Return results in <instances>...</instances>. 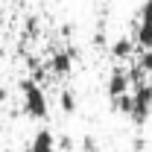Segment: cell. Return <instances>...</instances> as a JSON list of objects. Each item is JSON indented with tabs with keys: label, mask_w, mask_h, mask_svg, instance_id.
Segmentation results:
<instances>
[{
	"label": "cell",
	"mask_w": 152,
	"mask_h": 152,
	"mask_svg": "<svg viewBox=\"0 0 152 152\" xmlns=\"http://www.w3.org/2000/svg\"><path fill=\"white\" fill-rule=\"evenodd\" d=\"M20 94H23V114L29 120H47L50 105H47V94H44L41 82H35L32 76H26L20 82Z\"/></svg>",
	"instance_id": "cell-1"
},
{
	"label": "cell",
	"mask_w": 152,
	"mask_h": 152,
	"mask_svg": "<svg viewBox=\"0 0 152 152\" xmlns=\"http://www.w3.org/2000/svg\"><path fill=\"white\" fill-rule=\"evenodd\" d=\"M149 114H152V82H140V85L132 88V111H129V120L134 126H143Z\"/></svg>",
	"instance_id": "cell-2"
},
{
	"label": "cell",
	"mask_w": 152,
	"mask_h": 152,
	"mask_svg": "<svg viewBox=\"0 0 152 152\" xmlns=\"http://www.w3.org/2000/svg\"><path fill=\"white\" fill-rule=\"evenodd\" d=\"M73 58H76V50H73V47H61V50H53L47 70L56 76V79H64V76H70V70H73Z\"/></svg>",
	"instance_id": "cell-3"
},
{
	"label": "cell",
	"mask_w": 152,
	"mask_h": 152,
	"mask_svg": "<svg viewBox=\"0 0 152 152\" xmlns=\"http://www.w3.org/2000/svg\"><path fill=\"white\" fill-rule=\"evenodd\" d=\"M132 85H129V76H126V67H114L111 73H108V82H105V91H108V99L114 96L126 94Z\"/></svg>",
	"instance_id": "cell-4"
},
{
	"label": "cell",
	"mask_w": 152,
	"mask_h": 152,
	"mask_svg": "<svg viewBox=\"0 0 152 152\" xmlns=\"http://www.w3.org/2000/svg\"><path fill=\"white\" fill-rule=\"evenodd\" d=\"M26 152H58V146H56V134L50 132V129H38L35 137L29 140Z\"/></svg>",
	"instance_id": "cell-5"
},
{
	"label": "cell",
	"mask_w": 152,
	"mask_h": 152,
	"mask_svg": "<svg viewBox=\"0 0 152 152\" xmlns=\"http://www.w3.org/2000/svg\"><path fill=\"white\" fill-rule=\"evenodd\" d=\"M134 53V41L132 38H117L111 47H108V56L114 58V61H126V58H132Z\"/></svg>",
	"instance_id": "cell-6"
},
{
	"label": "cell",
	"mask_w": 152,
	"mask_h": 152,
	"mask_svg": "<svg viewBox=\"0 0 152 152\" xmlns=\"http://www.w3.org/2000/svg\"><path fill=\"white\" fill-rule=\"evenodd\" d=\"M134 47L143 50V47H152V20H140L134 26Z\"/></svg>",
	"instance_id": "cell-7"
},
{
	"label": "cell",
	"mask_w": 152,
	"mask_h": 152,
	"mask_svg": "<svg viewBox=\"0 0 152 152\" xmlns=\"http://www.w3.org/2000/svg\"><path fill=\"white\" fill-rule=\"evenodd\" d=\"M58 105H61L64 114H76V94L70 91V88H64V91L58 94Z\"/></svg>",
	"instance_id": "cell-8"
},
{
	"label": "cell",
	"mask_w": 152,
	"mask_h": 152,
	"mask_svg": "<svg viewBox=\"0 0 152 152\" xmlns=\"http://www.w3.org/2000/svg\"><path fill=\"white\" fill-rule=\"evenodd\" d=\"M134 64H137L146 76H152V47H143V50L137 53V61H134Z\"/></svg>",
	"instance_id": "cell-9"
},
{
	"label": "cell",
	"mask_w": 152,
	"mask_h": 152,
	"mask_svg": "<svg viewBox=\"0 0 152 152\" xmlns=\"http://www.w3.org/2000/svg\"><path fill=\"white\" fill-rule=\"evenodd\" d=\"M79 146H82V152H99V143H96V137H94V134H85Z\"/></svg>",
	"instance_id": "cell-10"
},
{
	"label": "cell",
	"mask_w": 152,
	"mask_h": 152,
	"mask_svg": "<svg viewBox=\"0 0 152 152\" xmlns=\"http://www.w3.org/2000/svg\"><path fill=\"white\" fill-rule=\"evenodd\" d=\"M56 146H58V152H70L73 149V137H70V134H61L56 140Z\"/></svg>",
	"instance_id": "cell-11"
},
{
	"label": "cell",
	"mask_w": 152,
	"mask_h": 152,
	"mask_svg": "<svg viewBox=\"0 0 152 152\" xmlns=\"http://www.w3.org/2000/svg\"><path fill=\"white\" fill-rule=\"evenodd\" d=\"M140 20H152V0H143V6H140Z\"/></svg>",
	"instance_id": "cell-12"
},
{
	"label": "cell",
	"mask_w": 152,
	"mask_h": 152,
	"mask_svg": "<svg viewBox=\"0 0 152 152\" xmlns=\"http://www.w3.org/2000/svg\"><path fill=\"white\" fill-rule=\"evenodd\" d=\"M35 35H38V20L29 18L26 20V38H35Z\"/></svg>",
	"instance_id": "cell-13"
}]
</instances>
